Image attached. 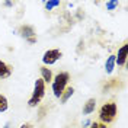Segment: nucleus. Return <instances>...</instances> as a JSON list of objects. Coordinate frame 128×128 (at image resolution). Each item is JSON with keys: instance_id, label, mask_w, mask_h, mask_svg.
<instances>
[{"instance_id": "nucleus-13", "label": "nucleus", "mask_w": 128, "mask_h": 128, "mask_svg": "<svg viewBox=\"0 0 128 128\" xmlns=\"http://www.w3.org/2000/svg\"><path fill=\"white\" fill-rule=\"evenodd\" d=\"M44 4H45V9H47V10H52L54 8H58L61 3H60V0H48Z\"/></svg>"}, {"instance_id": "nucleus-19", "label": "nucleus", "mask_w": 128, "mask_h": 128, "mask_svg": "<svg viewBox=\"0 0 128 128\" xmlns=\"http://www.w3.org/2000/svg\"><path fill=\"white\" fill-rule=\"evenodd\" d=\"M3 128H12V127H10V124L8 122V124H4V127H3Z\"/></svg>"}, {"instance_id": "nucleus-9", "label": "nucleus", "mask_w": 128, "mask_h": 128, "mask_svg": "<svg viewBox=\"0 0 128 128\" xmlns=\"http://www.w3.org/2000/svg\"><path fill=\"white\" fill-rule=\"evenodd\" d=\"M40 73H41V79L44 83H51L52 82V72H51V68H48L45 66H41L40 67Z\"/></svg>"}, {"instance_id": "nucleus-6", "label": "nucleus", "mask_w": 128, "mask_h": 128, "mask_svg": "<svg viewBox=\"0 0 128 128\" xmlns=\"http://www.w3.org/2000/svg\"><path fill=\"white\" fill-rule=\"evenodd\" d=\"M19 34H20V36L25 38L26 41L36 36V31H35V28L31 26V25H22V26L19 28Z\"/></svg>"}, {"instance_id": "nucleus-14", "label": "nucleus", "mask_w": 128, "mask_h": 128, "mask_svg": "<svg viewBox=\"0 0 128 128\" xmlns=\"http://www.w3.org/2000/svg\"><path fill=\"white\" fill-rule=\"evenodd\" d=\"M105 6L108 10H115V9L120 6V2H116V0H108L106 3H105Z\"/></svg>"}, {"instance_id": "nucleus-15", "label": "nucleus", "mask_w": 128, "mask_h": 128, "mask_svg": "<svg viewBox=\"0 0 128 128\" xmlns=\"http://www.w3.org/2000/svg\"><path fill=\"white\" fill-rule=\"evenodd\" d=\"M90 128H108L105 124H102V122H92L90 124Z\"/></svg>"}, {"instance_id": "nucleus-1", "label": "nucleus", "mask_w": 128, "mask_h": 128, "mask_svg": "<svg viewBox=\"0 0 128 128\" xmlns=\"http://www.w3.org/2000/svg\"><path fill=\"white\" fill-rule=\"evenodd\" d=\"M68 82H70V73L68 72H60L58 74H56L52 77L51 82V90H52V95L56 96L57 99H60V96L63 93L66 88L68 86Z\"/></svg>"}, {"instance_id": "nucleus-8", "label": "nucleus", "mask_w": 128, "mask_h": 128, "mask_svg": "<svg viewBox=\"0 0 128 128\" xmlns=\"http://www.w3.org/2000/svg\"><path fill=\"white\" fill-rule=\"evenodd\" d=\"M96 109V99L95 98H90L88 99L84 104H83V109H82V114L83 115H90V114H93Z\"/></svg>"}, {"instance_id": "nucleus-16", "label": "nucleus", "mask_w": 128, "mask_h": 128, "mask_svg": "<svg viewBox=\"0 0 128 128\" xmlns=\"http://www.w3.org/2000/svg\"><path fill=\"white\" fill-rule=\"evenodd\" d=\"M19 128H34V125H32L31 122H25V124H22Z\"/></svg>"}, {"instance_id": "nucleus-3", "label": "nucleus", "mask_w": 128, "mask_h": 128, "mask_svg": "<svg viewBox=\"0 0 128 128\" xmlns=\"http://www.w3.org/2000/svg\"><path fill=\"white\" fill-rule=\"evenodd\" d=\"M45 96V83L42 82V79H36L34 83V90H32V95L28 100V106L29 108H36L38 105L42 102Z\"/></svg>"}, {"instance_id": "nucleus-11", "label": "nucleus", "mask_w": 128, "mask_h": 128, "mask_svg": "<svg viewBox=\"0 0 128 128\" xmlns=\"http://www.w3.org/2000/svg\"><path fill=\"white\" fill-rule=\"evenodd\" d=\"M114 68H115V56H109L108 60H106V63H105V72H106V74H112Z\"/></svg>"}, {"instance_id": "nucleus-4", "label": "nucleus", "mask_w": 128, "mask_h": 128, "mask_svg": "<svg viewBox=\"0 0 128 128\" xmlns=\"http://www.w3.org/2000/svg\"><path fill=\"white\" fill-rule=\"evenodd\" d=\"M63 57V51L58 50V48H51V50H47L44 54H42V64L45 67H50L52 64H56L58 60H61Z\"/></svg>"}, {"instance_id": "nucleus-10", "label": "nucleus", "mask_w": 128, "mask_h": 128, "mask_svg": "<svg viewBox=\"0 0 128 128\" xmlns=\"http://www.w3.org/2000/svg\"><path fill=\"white\" fill-rule=\"evenodd\" d=\"M74 95V88H72V86H67L66 88V90H64L63 93H61V96H60V102L61 104H66L72 96Z\"/></svg>"}, {"instance_id": "nucleus-12", "label": "nucleus", "mask_w": 128, "mask_h": 128, "mask_svg": "<svg viewBox=\"0 0 128 128\" xmlns=\"http://www.w3.org/2000/svg\"><path fill=\"white\" fill-rule=\"evenodd\" d=\"M9 109V100L8 98L4 95H2L0 93V114H3V112H6Z\"/></svg>"}, {"instance_id": "nucleus-17", "label": "nucleus", "mask_w": 128, "mask_h": 128, "mask_svg": "<svg viewBox=\"0 0 128 128\" xmlns=\"http://www.w3.org/2000/svg\"><path fill=\"white\" fill-rule=\"evenodd\" d=\"M3 4H4V6H8V8H12V6H13L15 3H13V2H4Z\"/></svg>"}, {"instance_id": "nucleus-5", "label": "nucleus", "mask_w": 128, "mask_h": 128, "mask_svg": "<svg viewBox=\"0 0 128 128\" xmlns=\"http://www.w3.org/2000/svg\"><path fill=\"white\" fill-rule=\"evenodd\" d=\"M127 58H128V44H124L118 50V54L115 56V66L124 67L127 64Z\"/></svg>"}, {"instance_id": "nucleus-2", "label": "nucleus", "mask_w": 128, "mask_h": 128, "mask_svg": "<svg viewBox=\"0 0 128 128\" xmlns=\"http://www.w3.org/2000/svg\"><path fill=\"white\" fill-rule=\"evenodd\" d=\"M116 115H118V105L115 102H106L99 109V120L105 125L114 122L115 118H116Z\"/></svg>"}, {"instance_id": "nucleus-7", "label": "nucleus", "mask_w": 128, "mask_h": 128, "mask_svg": "<svg viewBox=\"0 0 128 128\" xmlns=\"http://www.w3.org/2000/svg\"><path fill=\"white\" fill-rule=\"evenodd\" d=\"M13 73V66L8 64L6 61L0 60V80L2 79H9Z\"/></svg>"}, {"instance_id": "nucleus-18", "label": "nucleus", "mask_w": 128, "mask_h": 128, "mask_svg": "<svg viewBox=\"0 0 128 128\" xmlns=\"http://www.w3.org/2000/svg\"><path fill=\"white\" fill-rule=\"evenodd\" d=\"M28 42H29V44H36V36H35V38H31V40H28Z\"/></svg>"}]
</instances>
